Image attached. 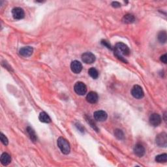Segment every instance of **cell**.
Returning a JSON list of instances; mask_svg holds the SVG:
<instances>
[{"mask_svg":"<svg viewBox=\"0 0 167 167\" xmlns=\"http://www.w3.org/2000/svg\"><path fill=\"white\" fill-rule=\"evenodd\" d=\"M112 6L113 7H115V8H118V7H120L121 6V4L119 2H114L112 3Z\"/></svg>","mask_w":167,"mask_h":167,"instance_id":"obj_24","label":"cell"},{"mask_svg":"<svg viewBox=\"0 0 167 167\" xmlns=\"http://www.w3.org/2000/svg\"><path fill=\"white\" fill-rule=\"evenodd\" d=\"M134 20H135L134 16L133 15L128 14L124 16L122 21L125 24H131L133 22H134Z\"/></svg>","mask_w":167,"mask_h":167,"instance_id":"obj_17","label":"cell"},{"mask_svg":"<svg viewBox=\"0 0 167 167\" xmlns=\"http://www.w3.org/2000/svg\"><path fill=\"white\" fill-rule=\"evenodd\" d=\"M86 99H87V101L89 103H92V104L96 103L98 101V95L97 93L94 92H90L87 95Z\"/></svg>","mask_w":167,"mask_h":167,"instance_id":"obj_13","label":"cell"},{"mask_svg":"<svg viewBox=\"0 0 167 167\" xmlns=\"http://www.w3.org/2000/svg\"><path fill=\"white\" fill-rule=\"evenodd\" d=\"M156 144L159 147H166L167 145V134L165 133H161L156 137Z\"/></svg>","mask_w":167,"mask_h":167,"instance_id":"obj_3","label":"cell"},{"mask_svg":"<svg viewBox=\"0 0 167 167\" xmlns=\"http://www.w3.org/2000/svg\"><path fill=\"white\" fill-rule=\"evenodd\" d=\"M82 60L85 64H92L96 61V56L92 52H85L82 55Z\"/></svg>","mask_w":167,"mask_h":167,"instance_id":"obj_6","label":"cell"},{"mask_svg":"<svg viewBox=\"0 0 167 167\" xmlns=\"http://www.w3.org/2000/svg\"><path fill=\"white\" fill-rule=\"evenodd\" d=\"M161 117L159 114L154 113L152 114L150 116V118H149V121H150V124L153 126V127H157V126H159L161 124Z\"/></svg>","mask_w":167,"mask_h":167,"instance_id":"obj_7","label":"cell"},{"mask_svg":"<svg viewBox=\"0 0 167 167\" xmlns=\"http://www.w3.org/2000/svg\"><path fill=\"white\" fill-rule=\"evenodd\" d=\"M88 74L89 75L91 76L92 78H93V79H96L98 78L99 76V73L97 70L94 68V67H92V68H90L88 71Z\"/></svg>","mask_w":167,"mask_h":167,"instance_id":"obj_19","label":"cell"},{"mask_svg":"<svg viewBox=\"0 0 167 167\" xmlns=\"http://www.w3.org/2000/svg\"><path fill=\"white\" fill-rule=\"evenodd\" d=\"M26 131H27V133H28L29 137H30L31 141H32L33 142H35L36 141H37V135H36L35 131L32 128L30 127H27Z\"/></svg>","mask_w":167,"mask_h":167,"instance_id":"obj_16","label":"cell"},{"mask_svg":"<svg viewBox=\"0 0 167 167\" xmlns=\"http://www.w3.org/2000/svg\"><path fill=\"white\" fill-rule=\"evenodd\" d=\"M155 161L157 162H166L167 161V155L166 153H163L157 155L155 157Z\"/></svg>","mask_w":167,"mask_h":167,"instance_id":"obj_20","label":"cell"},{"mask_svg":"<svg viewBox=\"0 0 167 167\" xmlns=\"http://www.w3.org/2000/svg\"><path fill=\"white\" fill-rule=\"evenodd\" d=\"M101 44H102L103 45H104V46L108 48H110V49H111L110 44H108V42L106 41V40H102V41H101Z\"/></svg>","mask_w":167,"mask_h":167,"instance_id":"obj_23","label":"cell"},{"mask_svg":"<svg viewBox=\"0 0 167 167\" xmlns=\"http://www.w3.org/2000/svg\"><path fill=\"white\" fill-rule=\"evenodd\" d=\"M33 49L32 47H25L20 48V54L21 56L24 57H29L31 54H33Z\"/></svg>","mask_w":167,"mask_h":167,"instance_id":"obj_12","label":"cell"},{"mask_svg":"<svg viewBox=\"0 0 167 167\" xmlns=\"http://www.w3.org/2000/svg\"><path fill=\"white\" fill-rule=\"evenodd\" d=\"M161 61L162 62H163L164 64H166L167 62V57H166V54H164L163 56H162L161 57Z\"/></svg>","mask_w":167,"mask_h":167,"instance_id":"obj_25","label":"cell"},{"mask_svg":"<svg viewBox=\"0 0 167 167\" xmlns=\"http://www.w3.org/2000/svg\"><path fill=\"white\" fill-rule=\"evenodd\" d=\"M57 146L60 149L61 151L64 154H69L71 151L70 144L66 139L63 137H60L57 140Z\"/></svg>","mask_w":167,"mask_h":167,"instance_id":"obj_2","label":"cell"},{"mask_svg":"<svg viewBox=\"0 0 167 167\" xmlns=\"http://www.w3.org/2000/svg\"><path fill=\"white\" fill-rule=\"evenodd\" d=\"M12 15L15 19L20 20L24 17L25 13L22 8L15 7L12 10Z\"/></svg>","mask_w":167,"mask_h":167,"instance_id":"obj_8","label":"cell"},{"mask_svg":"<svg viewBox=\"0 0 167 167\" xmlns=\"http://www.w3.org/2000/svg\"><path fill=\"white\" fill-rule=\"evenodd\" d=\"M130 50L125 44L123 43H118L116 44L114 48V55L120 60L126 62V60L122 56H129Z\"/></svg>","mask_w":167,"mask_h":167,"instance_id":"obj_1","label":"cell"},{"mask_svg":"<svg viewBox=\"0 0 167 167\" xmlns=\"http://www.w3.org/2000/svg\"><path fill=\"white\" fill-rule=\"evenodd\" d=\"M75 92L79 96H84L87 92V88L83 82H76L74 86Z\"/></svg>","mask_w":167,"mask_h":167,"instance_id":"obj_4","label":"cell"},{"mask_svg":"<svg viewBox=\"0 0 167 167\" xmlns=\"http://www.w3.org/2000/svg\"><path fill=\"white\" fill-rule=\"evenodd\" d=\"M134 154L139 157H142L145 154V148L141 144H137L134 147Z\"/></svg>","mask_w":167,"mask_h":167,"instance_id":"obj_11","label":"cell"},{"mask_svg":"<svg viewBox=\"0 0 167 167\" xmlns=\"http://www.w3.org/2000/svg\"><path fill=\"white\" fill-rule=\"evenodd\" d=\"M167 35L165 31H161L158 34V40L161 43H165L166 41Z\"/></svg>","mask_w":167,"mask_h":167,"instance_id":"obj_18","label":"cell"},{"mask_svg":"<svg viewBox=\"0 0 167 167\" xmlns=\"http://www.w3.org/2000/svg\"><path fill=\"white\" fill-rule=\"evenodd\" d=\"M1 162L2 164L4 166H7L11 163V157L7 153H3L1 156Z\"/></svg>","mask_w":167,"mask_h":167,"instance_id":"obj_14","label":"cell"},{"mask_svg":"<svg viewBox=\"0 0 167 167\" xmlns=\"http://www.w3.org/2000/svg\"><path fill=\"white\" fill-rule=\"evenodd\" d=\"M131 94L136 99H142L144 96L142 88L138 85H134L131 89Z\"/></svg>","mask_w":167,"mask_h":167,"instance_id":"obj_5","label":"cell"},{"mask_svg":"<svg viewBox=\"0 0 167 167\" xmlns=\"http://www.w3.org/2000/svg\"><path fill=\"white\" fill-rule=\"evenodd\" d=\"M115 135H116V137L118 138V139H123L124 137V133H123L122 131H121V130H116Z\"/></svg>","mask_w":167,"mask_h":167,"instance_id":"obj_21","label":"cell"},{"mask_svg":"<svg viewBox=\"0 0 167 167\" xmlns=\"http://www.w3.org/2000/svg\"><path fill=\"white\" fill-rule=\"evenodd\" d=\"M0 137H1V141L4 144V145L5 146L8 145V144H9L8 139L2 133H1V136H0Z\"/></svg>","mask_w":167,"mask_h":167,"instance_id":"obj_22","label":"cell"},{"mask_svg":"<svg viewBox=\"0 0 167 167\" xmlns=\"http://www.w3.org/2000/svg\"><path fill=\"white\" fill-rule=\"evenodd\" d=\"M108 115L106 112L103 110H97L94 112L93 118L96 121H104L107 119Z\"/></svg>","mask_w":167,"mask_h":167,"instance_id":"obj_9","label":"cell"},{"mask_svg":"<svg viewBox=\"0 0 167 167\" xmlns=\"http://www.w3.org/2000/svg\"><path fill=\"white\" fill-rule=\"evenodd\" d=\"M39 120L43 123H50L51 121V119L50 118V116L46 113L45 112H40L39 116Z\"/></svg>","mask_w":167,"mask_h":167,"instance_id":"obj_15","label":"cell"},{"mask_svg":"<svg viewBox=\"0 0 167 167\" xmlns=\"http://www.w3.org/2000/svg\"><path fill=\"white\" fill-rule=\"evenodd\" d=\"M71 71L75 74H79L82 70V64L78 61H73L71 64Z\"/></svg>","mask_w":167,"mask_h":167,"instance_id":"obj_10","label":"cell"}]
</instances>
